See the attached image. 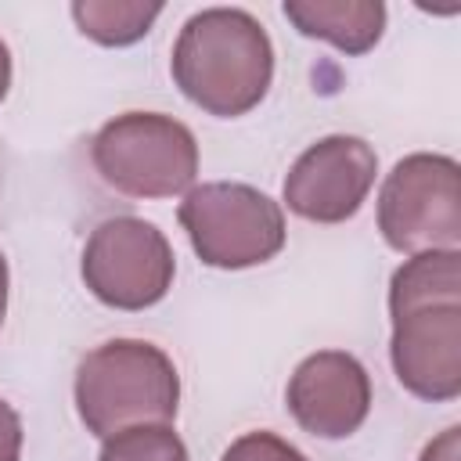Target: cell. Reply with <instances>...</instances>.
<instances>
[{
	"mask_svg": "<svg viewBox=\"0 0 461 461\" xmlns=\"http://www.w3.org/2000/svg\"><path fill=\"white\" fill-rule=\"evenodd\" d=\"M169 72L191 104L216 119H238L270 90L274 43L249 11L205 7L184 22Z\"/></svg>",
	"mask_w": 461,
	"mask_h": 461,
	"instance_id": "1",
	"label": "cell"
},
{
	"mask_svg": "<svg viewBox=\"0 0 461 461\" xmlns=\"http://www.w3.org/2000/svg\"><path fill=\"white\" fill-rule=\"evenodd\" d=\"M72 396L86 432L108 439L133 425H169L180 407V375L155 342L112 339L79 360Z\"/></svg>",
	"mask_w": 461,
	"mask_h": 461,
	"instance_id": "2",
	"label": "cell"
},
{
	"mask_svg": "<svg viewBox=\"0 0 461 461\" xmlns=\"http://www.w3.org/2000/svg\"><path fill=\"white\" fill-rule=\"evenodd\" d=\"M90 162L126 198H173L198 176V140L173 115L122 112L94 133Z\"/></svg>",
	"mask_w": 461,
	"mask_h": 461,
	"instance_id": "3",
	"label": "cell"
},
{
	"mask_svg": "<svg viewBox=\"0 0 461 461\" xmlns=\"http://www.w3.org/2000/svg\"><path fill=\"white\" fill-rule=\"evenodd\" d=\"M194 256L216 270H245L274 259L285 249L281 205L252 184L212 180L184 194L176 209Z\"/></svg>",
	"mask_w": 461,
	"mask_h": 461,
	"instance_id": "4",
	"label": "cell"
},
{
	"mask_svg": "<svg viewBox=\"0 0 461 461\" xmlns=\"http://www.w3.org/2000/svg\"><path fill=\"white\" fill-rule=\"evenodd\" d=\"M378 230L396 252L457 249L461 241V166L450 155H403L378 191Z\"/></svg>",
	"mask_w": 461,
	"mask_h": 461,
	"instance_id": "5",
	"label": "cell"
},
{
	"mask_svg": "<svg viewBox=\"0 0 461 461\" xmlns=\"http://www.w3.org/2000/svg\"><path fill=\"white\" fill-rule=\"evenodd\" d=\"M79 274L97 303L112 310H148L173 288L176 256L151 220L112 216L90 230Z\"/></svg>",
	"mask_w": 461,
	"mask_h": 461,
	"instance_id": "6",
	"label": "cell"
},
{
	"mask_svg": "<svg viewBox=\"0 0 461 461\" xmlns=\"http://www.w3.org/2000/svg\"><path fill=\"white\" fill-rule=\"evenodd\" d=\"M378 176V155L364 137L313 140L285 176V205L310 223H346L360 212Z\"/></svg>",
	"mask_w": 461,
	"mask_h": 461,
	"instance_id": "7",
	"label": "cell"
},
{
	"mask_svg": "<svg viewBox=\"0 0 461 461\" xmlns=\"http://www.w3.org/2000/svg\"><path fill=\"white\" fill-rule=\"evenodd\" d=\"M288 414L317 439L353 436L371 411V378L364 364L346 349H317L288 378Z\"/></svg>",
	"mask_w": 461,
	"mask_h": 461,
	"instance_id": "8",
	"label": "cell"
},
{
	"mask_svg": "<svg viewBox=\"0 0 461 461\" xmlns=\"http://www.w3.org/2000/svg\"><path fill=\"white\" fill-rule=\"evenodd\" d=\"M389 360L396 382L418 400H457L461 393V306H425L393 317Z\"/></svg>",
	"mask_w": 461,
	"mask_h": 461,
	"instance_id": "9",
	"label": "cell"
},
{
	"mask_svg": "<svg viewBox=\"0 0 461 461\" xmlns=\"http://www.w3.org/2000/svg\"><path fill=\"white\" fill-rule=\"evenodd\" d=\"M285 18L310 40L342 54H367L385 32L382 0H285Z\"/></svg>",
	"mask_w": 461,
	"mask_h": 461,
	"instance_id": "10",
	"label": "cell"
},
{
	"mask_svg": "<svg viewBox=\"0 0 461 461\" xmlns=\"http://www.w3.org/2000/svg\"><path fill=\"white\" fill-rule=\"evenodd\" d=\"M425 306H461V252L457 249L414 252L393 270L389 317L425 310Z\"/></svg>",
	"mask_w": 461,
	"mask_h": 461,
	"instance_id": "11",
	"label": "cell"
},
{
	"mask_svg": "<svg viewBox=\"0 0 461 461\" xmlns=\"http://www.w3.org/2000/svg\"><path fill=\"white\" fill-rule=\"evenodd\" d=\"M72 22L83 36L101 47H130L144 40L162 14V4H133V0H76Z\"/></svg>",
	"mask_w": 461,
	"mask_h": 461,
	"instance_id": "12",
	"label": "cell"
},
{
	"mask_svg": "<svg viewBox=\"0 0 461 461\" xmlns=\"http://www.w3.org/2000/svg\"><path fill=\"white\" fill-rule=\"evenodd\" d=\"M97 461H187V447L169 425H133L108 436Z\"/></svg>",
	"mask_w": 461,
	"mask_h": 461,
	"instance_id": "13",
	"label": "cell"
},
{
	"mask_svg": "<svg viewBox=\"0 0 461 461\" xmlns=\"http://www.w3.org/2000/svg\"><path fill=\"white\" fill-rule=\"evenodd\" d=\"M220 461H306L303 450H295L288 439L274 436V432H245L238 436Z\"/></svg>",
	"mask_w": 461,
	"mask_h": 461,
	"instance_id": "14",
	"label": "cell"
},
{
	"mask_svg": "<svg viewBox=\"0 0 461 461\" xmlns=\"http://www.w3.org/2000/svg\"><path fill=\"white\" fill-rule=\"evenodd\" d=\"M18 457H22V418L0 396V461H18Z\"/></svg>",
	"mask_w": 461,
	"mask_h": 461,
	"instance_id": "15",
	"label": "cell"
},
{
	"mask_svg": "<svg viewBox=\"0 0 461 461\" xmlns=\"http://www.w3.org/2000/svg\"><path fill=\"white\" fill-rule=\"evenodd\" d=\"M418 461H461V429L457 425L443 429L436 439L425 443V450H421Z\"/></svg>",
	"mask_w": 461,
	"mask_h": 461,
	"instance_id": "16",
	"label": "cell"
},
{
	"mask_svg": "<svg viewBox=\"0 0 461 461\" xmlns=\"http://www.w3.org/2000/svg\"><path fill=\"white\" fill-rule=\"evenodd\" d=\"M7 90H11V50L0 40V101L7 97Z\"/></svg>",
	"mask_w": 461,
	"mask_h": 461,
	"instance_id": "17",
	"label": "cell"
},
{
	"mask_svg": "<svg viewBox=\"0 0 461 461\" xmlns=\"http://www.w3.org/2000/svg\"><path fill=\"white\" fill-rule=\"evenodd\" d=\"M7 259H4V252H0V324H4V317H7Z\"/></svg>",
	"mask_w": 461,
	"mask_h": 461,
	"instance_id": "18",
	"label": "cell"
}]
</instances>
